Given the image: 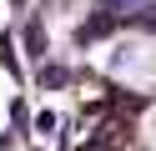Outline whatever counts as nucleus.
Masks as SVG:
<instances>
[{
	"mask_svg": "<svg viewBox=\"0 0 156 151\" xmlns=\"http://www.w3.org/2000/svg\"><path fill=\"white\" fill-rule=\"evenodd\" d=\"M116 25H121V20H116V15H111V10H106V5H96V15L76 25V45H91V40H101V35H111Z\"/></svg>",
	"mask_w": 156,
	"mask_h": 151,
	"instance_id": "1",
	"label": "nucleus"
},
{
	"mask_svg": "<svg viewBox=\"0 0 156 151\" xmlns=\"http://www.w3.org/2000/svg\"><path fill=\"white\" fill-rule=\"evenodd\" d=\"M35 86H41V91H61V86H71V66H61V60H41Z\"/></svg>",
	"mask_w": 156,
	"mask_h": 151,
	"instance_id": "2",
	"label": "nucleus"
},
{
	"mask_svg": "<svg viewBox=\"0 0 156 151\" xmlns=\"http://www.w3.org/2000/svg\"><path fill=\"white\" fill-rule=\"evenodd\" d=\"M20 40H25V56L45 60V50H51V35H45V20H41V15H35L30 25H25V35H20Z\"/></svg>",
	"mask_w": 156,
	"mask_h": 151,
	"instance_id": "3",
	"label": "nucleus"
},
{
	"mask_svg": "<svg viewBox=\"0 0 156 151\" xmlns=\"http://www.w3.org/2000/svg\"><path fill=\"white\" fill-rule=\"evenodd\" d=\"M0 66L10 70V76H20V56H15V40L10 35H0Z\"/></svg>",
	"mask_w": 156,
	"mask_h": 151,
	"instance_id": "4",
	"label": "nucleus"
},
{
	"mask_svg": "<svg viewBox=\"0 0 156 151\" xmlns=\"http://www.w3.org/2000/svg\"><path fill=\"white\" fill-rule=\"evenodd\" d=\"M55 126H61V121H55V111H41V116H30V131H35V136H51Z\"/></svg>",
	"mask_w": 156,
	"mask_h": 151,
	"instance_id": "5",
	"label": "nucleus"
},
{
	"mask_svg": "<svg viewBox=\"0 0 156 151\" xmlns=\"http://www.w3.org/2000/svg\"><path fill=\"white\" fill-rule=\"evenodd\" d=\"M10 126H15V131H25V126H30V111H25V101H10Z\"/></svg>",
	"mask_w": 156,
	"mask_h": 151,
	"instance_id": "6",
	"label": "nucleus"
},
{
	"mask_svg": "<svg viewBox=\"0 0 156 151\" xmlns=\"http://www.w3.org/2000/svg\"><path fill=\"white\" fill-rule=\"evenodd\" d=\"M10 146H15V141H10V131H5V136H0V151H10Z\"/></svg>",
	"mask_w": 156,
	"mask_h": 151,
	"instance_id": "7",
	"label": "nucleus"
},
{
	"mask_svg": "<svg viewBox=\"0 0 156 151\" xmlns=\"http://www.w3.org/2000/svg\"><path fill=\"white\" fill-rule=\"evenodd\" d=\"M15 5H25V0H15Z\"/></svg>",
	"mask_w": 156,
	"mask_h": 151,
	"instance_id": "8",
	"label": "nucleus"
}]
</instances>
